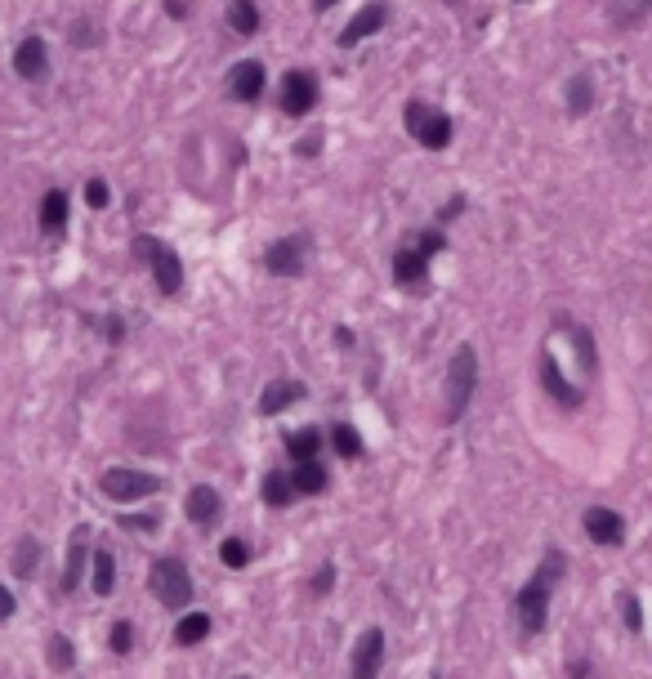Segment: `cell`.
I'll return each mask as SVG.
<instances>
[{
    "instance_id": "29",
    "label": "cell",
    "mask_w": 652,
    "mask_h": 679,
    "mask_svg": "<svg viewBox=\"0 0 652 679\" xmlns=\"http://www.w3.org/2000/svg\"><path fill=\"white\" fill-rule=\"evenodd\" d=\"M50 666L54 671H72L76 666V648L67 635H50Z\"/></svg>"
},
{
    "instance_id": "35",
    "label": "cell",
    "mask_w": 652,
    "mask_h": 679,
    "mask_svg": "<svg viewBox=\"0 0 652 679\" xmlns=\"http://www.w3.org/2000/svg\"><path fill=\"white\" fill-rule=\"evenodd\" d=\"M130 532H157V519L152 514H130V519H121Z\"/></svg>"
},
{
    "instance_id": "21",
    "label": "cell",
    "mask_w": 652,
    "mask_h": 679,
    "mask_svg": "<svg viewBox=\"0 0 652 679\" xmlns=\"http://www.w3.org/2000/svg\"><path fill=\"white\" fill-rule=\"evenodd\" d=\"M228 27H233L237 36L260 32V9H255V0H233V5H228Z\"/></svg>"
},
{
    "instance_id": "34",
    "label": "cell",
    "mask_w": 652,
    "mask_h": 679,
    "mask_svg": "<svg viewBox=\"0 0 652 679\" xmlns=\"http://www.w3.org/2000/svg\"><path fill=\"white\" fill-rule=\"evenodd\" d=\"M85 202H90L94 210H103L108 206V184H103V179H90V184H85Z\"/></svg>"
},
{
    "instance_id": "44",
    "label": "cell",
    "mask_w": 652,
    "mask_h": 679,
    "mask_svg": "<svg viewBox=\"0 0 652 679\" xmlns=\"http://www.w3.org/2000/svg\"><path fill=\"white\" fill-rule=\"evenodd\" d=\"M447 5H452V0H447Z\"/></svg>"
},
{
    "instance_id": "15",
    "label": "cell",
    "mask_w": 652,
    "mask_h": 679,
    "mask_svg": "<svg viewBox=\"0 0 652 679\" xmlns=\"http://www.w3.org/2000/svg\"><path fill=\"white\" fill-rule=\"evenodd\" d=\"M385 18H389V9H385V5H367L362 14H353V23L340 32V45H344V50H353V45H358L362 36L380 32V27H385Z\"/></svg>"
},
{
    "instance_id": "11",
    "label": "cell",
    "mask_w": 652,
    "mask_h": 679,
    "mask_svg": "<svg viewBox=\"0 0 652 679\" xmlns=\"http://www.w3.org/2000/svg\"><path fill=\"white\" fill-rule=\"evenodd\" d=\"M385 666V630H362L358 648H353V679H376Z\"/></svg>"
},
{
    "instance_id": "42",
    "label": "cell",
    "mask_w": 652,
    "mask_h": 679,
    "mask_svg": "<svg viewBox=\"0 0 652 679\" xmlns=\"http://www.w3.org/2000/svg\"><path fill=\"white\" fill-rule=\"evenodd\" d=\"M335 5V0H313V9H318V14H322V9H331Z\"/></svg>"
},
{
    "instance_id": "14",
    "label": "cell",
    "mask_w": 652,
    "mask_h": 679,
    "mask_svg": "<svg viewBox=\"0 0 652 679\" xmlns=\"http://www.w3.org/2000/svg\"><path fill=\"white\" fill-rule=\"evenodd\" d=\"M14 72L23 76V81H41V76L50 72V54H45L41 36H27V41L14 50Z\"/></svg>"
},
{
    "instance_id": "37",
    "label": "cell",
    "mask_w": 652,
    "mask_h": 679,
    "mask_svg": "<svg viewBox=\"0 0 652 679\" xmlns=\"http://www.w3.org/2000/svg\"><path fill=\"white\" fill-rule=\"evenodd\" d=\"M9 617H14V595L0 586V621H9Z\"/></svg>"
},
{
    "instance_id": "26",
    "label": "cell",
    "mask_w": 652,
    "mask_h": 679,
    "mask_svg": "<svg viewBox=\"0 0 652 679\" xmlns=\"http://www.w3.org/2000/svg\"><path fill=\"white\" fill-rule=\"evenodd\" d=\"M94 559V595H112V586H117V563H112L108 550L90 554Z\"/></svg>"
},
{
    "instance_id": "24",
    "label": "cell",
    "mask_w": 652,
    "mask_h": 679,
    "mask_svg": "<svg viewBox=\"0 0 652 679\" xmlns=\"http://www.w3.org/2000/svg\"><path fill=\"white\" fill-rule=\"evenodd\" d=\"M206 635H210V617H206V612H188V617L175 626V644H184V648L201 644Z\"/></svg>"
},
{
    "instance_id": "6",
    "label": "cell",
    "mask_w": 652,
    "mask_h": 679,
    "mask_svg": "<svg viewBox=\"0 0 652 679\" xmlns=\"http://www.w3.org/2000/svg\"><path fill=\"white\" fill-rule=\"evenodd\" d=\"M99 487H103V496H112V501H139V496L161 492V478L143 474V470H103Z\"/></svg>"
},
{
    "instance_id": "20",
    "label": "cell",
    "mask_w": 652,
    "mask_h": 679,
    "mask_svg": "<svg viewBox=\"0 0 652 679\" xmlns=\"http://www.w3.org/2000/svg\"><path fill=\"white\" fill-rule=\"evenodd\" d=\"M554 327H559V331H568V336H572V344H577V353H581V367H586L590 376H594V371H599V353H594V344H590V331L581 327V322H572V318H559V322H554Z\"/></svg>"
},
{
    "instance_id": "17",
    "label": "cell",
    "mask_w": 652,
    "mask_h": 679,
    "mask_svg": "<svg viewBox=\"0 0 652 679\" xmlns=\"http://www.w3.org/2000/svg\"><path fill=\"white\" fill-rule=\"evenodd\" d=\"M85 537H90V532L76 528L72 545H67V563H63V581H59L63 595H72V590L81 586V568H85V559H90V554H85Z\"/></svg>"
},
{
    "instance_id": "1",
    "label": "cell",
    "mask_w": 652,
    "mask_h": 679,
    "mask_svg": "<svg viewBox=\"0 0 652 679\" xmlns=\"http://www.w3.org/2000/svg\"><path fill=\"white\" fill-rule=\"evenodd\" d=\"M563 568H568V563H563V550H550L545 554V568L519 590V599H514V617H519L523 635H541L545 630V621H550V590H554V581L563 577Z\"/></svg>"
},
{
    "instance_id": "43",
    "label": "cell",
    "mask_w": 652,
    "mask_h": 679,
    "mask_svg": "<svg viewBox=\"0 0 652 679\" xmlns=\"http://www.w3.org/2000/svg\"><path fill=\"white\" fill-rule=\"evenodd\" d=\"M237 679H251V675H237Z\"/></svg>"
},
{
    "instance_id": "5",
    "label": "cell",
    "mask_w": 652,
    "mask_h": 679,
    "mask_svg": "<svg viewBox=\"0 0 652 679\" xmlns=\"http://www.w3.org/2000/svg\"><path fill=\"white\" fill-rule=\"evenodd\" d=\"M148 586L166 608H184L188 599H193V577H188V568L179 559H170V554L148 568Z\"/></svg>"
},
{
    "instance_id": "25",
    "label": "cell",
    "mask_w": 652,
    "mask_h": 679,
    "mask_svg": "<svg viewBox=\"0 0 652 679\" xmlns=\"http://www.w3.org/2000/svg\"><path fill=\"white\" fill-rule=\"evenodd\" d=\"M331 443H335V452H340L344 461H358V456L367 452V447H362V438H358V429H353V425H344V420L331 429Z\"/></svg>"
},
{
    "instance_id": "39",
    "label": "cell",
    "mask_w": 652,
    "mask_h": 679,
    "mask_svg": "<svg viewBox=\"0 0 652 679\" xmlns=\"http://www.w3.org/2000/svg\"><path fill=\"white\" fill-rule=\"evenodd\" d=\"M568 679H590V662H572V666H568Z\"/></svg>"
},
{
    "instance_id": "22",
    "label": "cell",
    "mask_w": 652,
    "mask_h": 679,
    "mask_svg": "<svg viewBox=\"0 0 652 679\" xmlns=\"http://www.w3.org/2000/svg\"><path fill=\"white\" fill-rule=\"evenodd\" d=\"M63 224H67V193H45L41 197V228L45 233H63Z\"/></svg>"
},
{
    "instance_id": "28",
    "label": "cell",
    "mask_w": 652,
    "mask_h": 679,
    "mask_svg": "<svg viewBox=\"0 0 652 679\" xmlns=\"http://www.w3.org/2000/svg\"><path fill=\"white\" fill-rule=\"evenodd\" d=\"M36 554H41V541H36V537L18 541V550H14V572H18V577H32V572H36Z\"/></svg>"
},
{
    "instance_id": "40",
    "label": "cell",
    "mask_w": 652,
    "mask_h": 679,
    "mask_svg": "<svg viewBox=\"0 0 652 679\" xmlns=\"http://www.w3.org/2000/svg\"><path fill=\"white\" fill-rule=\"evenodd\" d=\"M166 14H170V18H184L188 5H184V0H166Z\"/></svg>"
},
{
    "instance_id": "31",
    "label": "cell",
    "mask_w": 652,
    "mask_h": 679,
    "mask_svg": "<svg viewBox=\"0 0 652 679\" xmlns=\"http://www.w3.org/2000/svg\"><path fill=\"white\" fill-rule=\"evenodd\" d=\"M621 617H626V630H644V608H639L635 595H621Z\"/></svg>"
},
{
    "instance_id": "3",
    "label": "cell",
    "mask_w": 652,
    "mask_h": 679,
    "mask_svg": "<svg viewBox=\"0 0 652 679\" xmlns=\"http://www.w3.org/2000/svg\"><path fill=\"white\" fill-rule=\"evenodd\" d=\"M474 380H478V353H474V344H460L452 353V362H447V407H443L447 425H456L465 416L469 398H474Z\"/></svg>"
},
{
    "instance_id": "41",
    "label": "cell",
    "mask_w": 652,
    "mask_h": 679,
    "mask_svg": "<svg viewBox=\"0 0 652 679\" xmlns=\"http://www.w3.org/2000/svg\"><path fill=\"white\" fill-rule=\"evenodd\" d=\"M318 143H322L318 135H313V139H304V143H300V152H304V157H313V152H318Z\"/></svg>"
},
{
    "instance_id": "13",
    "label": "cell",
    "mask_w": 652,
    "mask_h": 679,
    "mask_svg": "<svg viewBox=\"0 0 652 679\" xmlns=\"http://www.w3.org/2000/svg\"><path fill=\"white\" fill-rule=\"evenodd\" d=\"M228 94H233L237 103H255L264 94V68L255 59L237 63L233 72H228Z\"/></svg>"
},
{
    "instance_id": "7",
    "label": "cell",
    "mask_w": 652,
    "mask_h": 679,
    "mask_svg": "<svg viewBox=\"0 0 652 679\" xmlns=\"http://www.w3.org/2000/svg\"><path fill=\"white\" fill-rule=\"evenodd\" d=\"M264 264H268V273H277V277H295V273H304V264H309V237H277L273 246H268V255H264Z\"/></svg>"
},
{
    "instance_id": "10",
    "label": "cell",
    "mask_w": 652,
    "mask_h": 679,
    "mask_svg": "<svg viewBox=\"0 0 652 679\" xmlns=\"http://www.w3.org/2000/svg\"><path fill=\"white\" fill-rule=\"evenodd\" d=\"M282 108L291 112V117H304V112L318 108V81H313V72H286Z\"/></svg>"
},
{
    "instance_id": "32",
    "label": "cell",
    "mask_w": 652,
    "mask_h": 679,
    "mask_svg": "<svg viewBox=\"0 0 652 679\" xmlns=\"http://www.w3.org/2000/svg\"><path fill=\"white\" fill-rule=\"evenodd\" d=\"M219 554H224L228 568H246V563H251V554H246L242 541H224V550H219Z\"/></svg>"
},
{
    "instance_id": "16",
    "label": "cell",
    "mask_w": 652,
    "mask_h": 679,
    "mask_svg": "<svg viewBox=\"0 0 652 679\" xmlns=\"http://www.w3.org/2000/svg\"><path fill=\"white\" fill-rule=\"evenodd\" d=\"M300 398H304V385H300V380H273V385L264 389V398H260V416H277L282 407L300 403Z\"/></svg>"
},
{
    "instance_id": "33",
    "label": "cell",
    "mask_w": 652,
    "mask_h": 679,
    "mask_svg": "<svg viewBox=\"0 0 652 679\" xmlns=\"http://www.w3.org/2000/svg\"><path fill=\"white\" fill-rule=\"evenodd\" d=\"M130 644H134V626L130 621H117L112 626V653H130Z\"/></svg>"
},
{
    "instance_id": "23",
    "label": "cell",
    "mask_w": 652,
    "mask_h": 679,
    "mask_svg": "<svg viewBox=\"0 0 652 679\" xmlns=\"http://www.w3.org/2000/svg\"><path fill=\"white\" fill-rule=\"evenodd\" d=\"M291 483H295V492H304V496H318V492H326V470H322L318 461H304V465H295Z\"/></svg>"
},
{
    "instance_id": "30",
    "label": "cell",
    "mask_w": 652,
    "mask_h": 679,
    "mask_svg": "<svg viewBox=\"0 0 652 679\" xmlns=\"http://www.w3.org/2000/svg\"><path fill=\"white\" fill-rule=\"evenodd\" d=\"M568 112H572V117L590 112V81H586V76H577V81L568 85Z\"/></svg>"
},
{
    "instance_id": "45",
    "label": "cell",
    "mask_w": 652,
    "mask_h": 679,
    "mask_svg": "<svg viewBox=\"0 0 652 679\" xmlns=\"http://www.w3.org/2000/svg\"><path fill=\"white\" fill-rule=\"evenodd\" d=\"M434 679H438V675H434Z\"/></svg>"
},
{
    "instance_id": "38",
    "label": "cell",
    "mask_w": 652,
    "mask_h": 679,
    "mask_svg": "<svg viewBox=\"0 0 652 679\" xmlns=\"http://www.w3.org/2000/svg\"><path fill=\"white\" fill-rule=\"evenodd\" d=\"M103 331H108V340H121V336H126V327H121V318H108V322H103Z\"/></svg>"
},
{
    "instance_id": "36",
    "label": "cell",
    "mask_w": 652,
    "mask_h": 679,
    "mask_svg": "<svg viewBox=\"0 0 652 679\" xmlns=\"http://www.w3.org/2000/svg\"><path fill=\"white\" fill-rule=\"evenodd\" d=\"M331 581H335V568L326 563V568H318V577H313V595H326V590H331Z\"/></svg>"
},
{
    "instance_id": "8",
    "label": "cell",
    "mask_w": 652,
    "mask_h": 679,
    "mask_svg": "<svg viewBox=\"0 0 652 679\" xmlns=\"http://www.w3.org/2000/svg\"><path fill=\"white\" fill-rule=\"evenodd\" d=\"M541 389H545V394H550L563 411H577L581 403H586V394H581V389L559 371V362H554V349H541Z\"/></svg>"
},
{
    "instance_id": "2",
    "label": "cell",
    "mask_w": 652,
    "mask_h": 679,
    "mask_svg": "<svg viewBox=\"0 0 652 679\" xmlns=\"http://www.w3.org/2000/svg\"><path fill=\"white\" fill-rule=\"evenodd\" d=\"M134 255H139V260L148 264V273L157 277L161 295H179V291H184V260H179L175 246H166L161 237H152V233H139V237H134Z\"/></svg>"
},
{
    "instance_id": "18",
    "label": "cell",
    "mask_w": 652,
    "mask_h": 679,
    "mask_svg": "<svg viewBox=\"0 0 652 679\" xmlns=\"http://www.w3.org/2000/svg\"><path fill=\"white\" fill-rule=\"evenodd\" d=\"M184 510H188V519H193L197 528H206V523L219 519V492H215V487H206V483L193 487V492H188V505H184Z\"/></svg>"
},
{
    "instance_id": "9",
    "label": "cell",
    "mask_w": 652,
    "mask_h": 679,
    "mask_svg": "<svg viewBox=\"0 0 652 679\" xmlns=\"http://www.w3.org/2000/svg\"><path fill=\"white\" fill-rule=\"evenodd\" d=\"M429 251L425 246H398V255H393V282L402 286V291H425L429 282Z\"/></svg>"
},
{
    "instance_id": "4",
    "label": "cell",
    "mask_w": 652,
    "mask_h": 679,
    "mask_svg": "<svg viewBox=\"0 0 652 679\" xmlns=\"http://www.w3.org/2000/svg\"><path fill=\"white\" fill-rule=\"evenodd\" d=\"M402 117H407V130H411V139H416L420 148H434L438 152V148H447V143H452V117H447V112H438V108H429L425 99H411Z\"/></svg>"
},
{
    "instance_id": "19",
    "label": "cell",
    "mask_w": 652,
    "mask_h": 679,
    "mask_svg": "<svg viewBox=\"0 0 652 679\" xmlns=\"http://www.w3.org/2000/svg\"><path fill=\"white\" fill-rule=\"evenodd\" d=\"M286 452H291L295 465L318 461V452H322V429H295V434H286Z\"/></svg>"
},
{
    "instance_id": "12",
    "label": "cell",
    "mask_w": 652,
    "mask_h": 679,
    "mask_svg": "<svg viewBox=\"0 0 652 679\" xmlns=\"http://www.w3.org/2000/svg\"><path fill=\"white\" fill-rule=\"evenodd\" d=\"M586 537L594 545H621V541H626V523H621L617 510L590 505V510H586Z\"/></svg>"
},
{
    "instance_id": "27",
    "label": "cell",
    "mask_w": 652,
    "mask_h": 679,
    "mask_svg": "<svg viewBox=\"0 0 652 679\" xmlns=\"http://www.w3.org/2000/svg\"><path fill=\"white\" fill-rule=\"evenodd\" d=\"M291 496H295V483H291L286 474H268V478H264V501L273 505V510L291 505Z\"/></svg>"
}]
</instances>
